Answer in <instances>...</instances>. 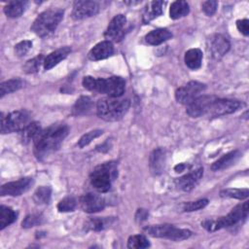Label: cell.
Here are the masks:
<instances>
[{"mask_svg":"<svg viewBox=\"0 0 249 249\" xmlns=\"http://www.w3.org/2000/svg\"><path fill=\"white\" fill-rule=\"evenodd\" d=\"M129 100L116 97H104L97 101L96 113L99 118L107 122L121 120L128 111Z\"/></svg>","mask_w":249,"mask_h":249,"instance_id":"obj_2","label":"cell"},{"mask_svg":"<svg viewBox=\"0 0 249 249\" xmlns=\"http://www.w3.org/2000/svg\"><path fill=\"white\" fill-rule=\"evenodd\" d=\"M52 195V189L47 186H41L33 194V200L36 204L42 205L50 202Z\"/></svg>","mask_w":249,"mask_h":249,"instance_id":"obj_31","label":"cell"},{"mask_svg":"<svg viewBox=\"0 0 249 249\" xmlns=\"http://www.w3.org/2000/svg\"><path fill=\"white\" fill-rule=\"evenodd\" d=\"M229 39L223 34H213L207 39V50L215 59L223 57L230 50Z\"/></svg>","mask_w":249,"mask_h":249,"instance_id":"obj_10","label":"cell"},{"mask_svg":"<svg viewBox=\"0 0 249 249\" xmlns=\"http://www.w3.org/2000/svg\"><path fill=\"white\" fill-rule=\"evenodd\" d=\"M240 156H241V153L238 150H234L232 152H230V153L224 155L223 157H221L219 160H217L212 164L211 168L214 171H218V170L228 168L231 165L234 164V162L237 161V160L240 158Z\"/></svg>","mask_w":249,"mask_h":249,"instance_id":"obj_21","label":"cell"},{"mask_svg":"<svg viewBox=\"0 0 249 249\" xmlns=\"http://www.w3.org/2000/svg\"><path fill=\"white\" fill-rule=\"evenodd\" d=\"M144 231L153 237L166 238L173 241H181L187 239L192 234V231L189 230L175 228L173 225L169 224L147 226L144 228Z\"/></svg>","mask_w":249,"mask_h":249,"instance_id":"obj_6","label":"cell"},{"mask_svg":"<svg viewBox=\"0 0 249 249\" xmlns=\"http://www.w3.org/2000/svg\"><path fill=\"white\" fill-rule=\"evenodd\" d=\"M31 48H32V42L29 40H24L18 43L15 46V53L18 56H23L29 52Z\"/></svg>","mask_w":249,"mask_h":249,"instance_id":"obj_40","label":"cell"},{"mask_svg":"<svg viewBox=\"0 0 249 249\" xmlns=\"http://www.w3.org/2000/svg\"><path fill=\"white\" fill-rule=\"evenodd\" d=\"M102 133H103V130H101V129H94V130L89 131L88 133L84 134V135L80 138L79 143H78L79 147H80V148H83V147L89 145L93 139L97 138V137L100 136Z\"/></svg>","mask_w":249,"mask_h":249,"instance_id":"obj_37","label":"cell"},{"mask_svg":"<svg viewBox=\"0 0 249 249\" xmlns=\"http://www.w3.org/2000/svg\"><path fill=\"white\" fill-rule=\"evenodd\" d=\"M118 176L117 163L109 161L96 166L90 174V184L100 193H106L110 190L112 181Z\"/></svg>","mask_w":249,"mask_h":249,"instance_id":"obj_4","label":"cell"},{"mask_svg":"<svg viewBox=\"0 0 249 249\" xmlns=\"http://www.w3.org/2000/svg\"><path fill=\"white\" fill-rule=\"evenodd\" d=\"M91 108H92L91 98L89 96L83 95V96H80L76 100V102L72 108V114L74 116L86 115L91 110Z\"/></svg>","mask_w":249,"mask_h":249,"instance_id":"obj_25","label":"cell"},{"mask_svg":"<svg viewBox=\"0 0 249 249\" xmlns=\"http://www.w3.org/2000/svg\"><path fill=\"white\" fill-rule=\"evenodd\" d=\"M26 6V1H10L4 7V13L9 18H18L23 14Z\"/></svg>","mask_w":249,"mask_h":249,"instance_id":"obj_26","label":"cell"},{"mask_svg":"<svg viewBox=\"0 0 249 249\" xmlns=\"http://www.w3.org/2000/svg\"><path fill=\"white\" fill-rule=\"evenodd\" d=\"M114 53V47L112 42L110 41H102L98 44H96L89 52V58L90 60L96 61L101 60L104 58H107L111 56Z\"/></svg>","mask_w":249,"mask_h":249,"instance_id":"obj_19","label":"cell"},{"mask_svg":"<svg viewBox=\"0 0 249 249\" xmlns=\"http://www.w3.org/2000/svg\"><path fill=\"white\" fill-rule=\"evenodd\" d=\"M236 27L245 36H247L249 34V20L248 19L244 18V19L237 20L236 21Z\"/></svg>","mask_w":249,"mask_h":249,"instance_id":"obj_43","label":"cell"},{"mask_svg":"<svg viewBox=\"0 0 249 249\" xmlns=\"http://www.w3.org/2000/svg\"><path fill=\"white\" fill-rule=\"evenodd\" d=\"M82 84L85 89L94 91L95 90V85H96V79L91 76H86L83 78Z\"/></svg>","mask_w":249,"mask_h":249,"instance_id":"obj_42","label":"cell"},{"mask_svg":"<svg viewBox=\"0 0 249 249\" xmlns=\"http://www.w3.org/2000/svg\"><path fill=\"white\" fill-rule=\"evenodd\" d=\"M217 97L215 95H201L196 98L187 106V114L192 118H198L207 115L212 103Z\"/></svg>","mask_w":249,"mask_h":249,"instance_id":"obj_11","label":"cell"},{"mask_svg":"<svg viewBox=\"0 0 249 249\" xmlns=\"http://www.w3.org/2000/svg\"><path fill=\"white\" fill-rule=\"evenodd\" d=\"M208 203V199L206 198H202V199H198L196 201H190L184 204L183 206V210L186 212H192V211H196L199 209L204 208Z\"/></svg>","mask_w":249,"mask_h":249,"instance_id":"obj_39","label":"cell"},{"mask_svg":"<svg viewBox=\"0 0 249 249\" xmlns=\"http://www.w3.org/2000/svg\"><path fill=\"white\" fill-rule=\"evenodd\" d=\"M42 128L39 123L37 122H31L28 125H26L21 131H20V139L22 143L27 144L30 141H34L36 137L41 132Z\"/></svg>","mask_w":249,"mask_h":249,"instance_id":"obj_23","label":"cell"},{"mask_svg":"<svg viewBox=\"0 0 249 249\" xmlns=\"http://www.w3.org/2000/svg\"><path fill=\"white\" fill-rule=\"evenodd\" d=\"M44 60H45V58H44L43 54L37 55V56L27 60L25 62V64L23 65V71L27 74L36 73L40 69L41 64L44 63Z\"/></svg>","mask_w":249,"mask_h":249,"instance_id":"obj_35","label":"cell"},{"mask_svg":"<svg viewBox=\"0 0 249 249\" xmlns=\"http://www.w3.org/2000/svg\"><path fill=\"white\" fill-rule=\"evenodd\" d=\"M166 160V154L165 150L162 148L155 149L149 160V166L150 170L154 175H160L163 172Z\"/></svg>","mask_w":249,"mask_h":249,"instance_id":"obj_18","label":"cell"},{"mask_svg":"<svg viewBox=\"0 0 249 249\" xmlns=\"http://www.w3.org/2000/svg\"><path fill=\"white\" fill-rule=\"evenodd\" d=\"M248 216V201L238 204L233 207L230 213L219 219H207L201 223V226L208 231H216L218 230L231 227L243 220Z\"/></svg>","mask_w":249,"mask_h":249,"instance_id":"obj_3","label":"cell"},{"mask_svg":"<svg viewBox=\"0 0 249 249\" xmlns=\"http://www.w3.org/2000/svg\"><path fill=\"white\" fill-rule=\"evenodd\" d=\"M205 89V85L202 83H199L197 81H191L184 85L183 87H180L175 91V98L176 100L181 103L188 105L192 101H194L196 98H197Z\"/></svg>","mask_w":249,"mask_h":249,"instance_id":"obj_9","label":"cell"},{"mask_svg":"<svg viewBox=\"0 0 249 249\" xmlns=\"http://www.w3.org/2000/svg\"><path fill=\"white\" fill-rule=\"evenodd\" d=\"M126 24V18L124 15H117L115 16L112 20L110 21L104 36L107 39V41H119L124 36V29Z\"/></svg>","mask_w":249,"mask_h":249,"instance_id":"obj_15","label":"cell"},{"mask_svg":"<svg viewBox=\"0 0 249 249\" xmlns=\"http://www.w3.org/2000/svg\"><path fill=\"white\" fill-rule=\"evenodd\" d=\"M249 195L248 189H225L220 192V196L222 197H231L237 199L247 198Z\"/></svg>","mask_w":249,"mask_h":249,"instance_id":"obj_34","label":"cell"},{"mask_svg":"<svg viewBox=\"0 0 249 249\" xmlns=\"http://www.w3.org/2000/svg\"><path fill=\"white\" fill-rule=\"evenodd\" d=\"M241 105L242 103L237 100L223 99L217 97L212 103L207 115H210L211 117H219L227 114H231L235 112Z\"/></svg>","mask_w":249,"mask_h":249,"instance_id":"obj_12","label":"cell"},{"mask_svg":"<svg viewBox=\"0 0 249 249\" xmlns=\"http://www.w3.org/2000/svg\"><path fill=\"white\" fill-rule=\"evenodd\" d=\"M23 86V82L20 79H11L6 82L1 83L0 85V97H3L6 94L14 92L19 89Z\"/></svg>","mask_w":249,"mask_h":249,"instance_id":"obj_32","label":"cell"},{"mask_svg":"<svg viewBox=\"0 0 249 249\" xmlns=\"http://www.w3.org/2000/svg\"><path fill=\"white\" fill-rule=\"evenodd\" d=\"M99 11V4L91 0H79L74 2L72 18L74 19H84L96 15Z\"/></svg>","mask_w":249,"mask_h":249,"instance_id":"obj_13","label":"cell"},{"mask_svg":"<svg viewBox=\"0 0 249 249\" xmlns=\"http://www.w3.org/2000/svg\"><path fill=\"white\" fill-rule=\"evenodd\" d=\"M147 217H148V212L146 209H138L135 214V219L138 222H142V221L146 220Z\"/></svg>","mask_w":249,"mask_h":249,"instance_id":"obj_44","label":"cell"},{"mask_svg":"<svg viewBox=\"0 0 249 249\" xmlns=\"http://www.w3.org/2000/svg\"><path fill=\"white\" fill-rule=\"evenodd\" d=\"M186 65L193 70L198 69L201 66L202 53L199 49H191L186 52L184 57Z\"/></svg>","mask_w":249,"mask_h":249,"instance_id":"obj_24","label":"cell"},{"mask_svg":"<svg viewBox=\"0 0 249 249\" xmlns=\"http://www.w3.org/2000/svg\"><path fill=\"white\" fill-rule=\"evenodd\" d=\"M125 89V82L120 76H112L107 79H96L95 90L100 93H106L110 97L119 98Z\"/></svg>","mask_w":249,"mask_h":249,"instance_id":"obj_8","label":"cell"},{"mask_svg":"<svg viewBox=\"0 0 249 249\" xmlns=\"http://www.w3.org/2000/svg\"><path fill=\"white\" fill-rule=\"evenodd\" d=\"M33 185V179L30 177L20 178L17 181L9 182L4 184L1 187L0 194L2 196H18L22 195L23 193L27 192L31 186Z\"/></svg>","mask_w":249,"mask_h":249,"instance_id":"obj_14","label":"cell"},{"mask_svg":"<svg viewBox=\"0 0 249 249\" xmlns=\"http://www.w3.org/2000/svg\"><path fill=\"white\" fill-rule=\"evenodd\" d=\"M202 175H203V169L197 168L196 170H193L183 175L180 178H177L175 180V184L180 190L184 192H190L197 185Z\"/></svg>","mask_w":249,"mask_h":249,"instance_id":"obj_17","label":"cell"},{"mask_svg":"<svg viewBox=\"0 0 249 249\" xmlns=\"http://www.w3.org/2000/svg\"><path fill=\"white\" fill-rule=\"evenodd\" d=\"M149 246L150 242L143 234L131 235L127 239V247L130 249H143Z\"/></svg>","mask_w":249,"mask_h":249,"instance_id":"obj_33","label":"cell"},{"mask_svg":"<svg viewBox=\"0 0 249 249\" xmlns=\"http://www.w3.org/2000/svg\"><path fill=\"white\" fill-rule=\"evenodd\" d=\"M80 206L87 213H95L105 207V200L99 195L89 193L81 196Z\"/></svg>","mask_w":249,"mask_h":249,"instance_id":"obj_16","label":"cell"},{"mask_svg":"<svg viewBox=\"0 0 249 249\" xmlns=\"http://www.w3.org/2000/svg\"><path fill=\"white\" fill-rule=\"evenodd\" d=\"M189 12H190L189 4L186 1L178 0V1H174L170 5L169 16L173 19H178L180 18L187 16L189 14Z\"/></svg>","mask_w":249,"mask_h":249,"instance_id":"obj_27","label":"cell"},{"mask_svg":"<svg viewBox=\"0 0 249 249\" xmlns=\"http://www.w3.org/2000/svg\"><path fill=\"white\" fill-rule=\"evenodd\" d=\"M44 218L40 214H29L22 221V228H32L43 223Z\"/></svg>","mask_w":249,"mask_h":249,"instance_id":"obj_38","label":"cell"},{"mask_svg":"<svg viewBox=\"0 0 249 249\" xmlns=\"http://www.w3.org/2000/svg\"><path fill=\"white\" fill-rule=\"evenodd\" d=\"M71 53L70 47H62L60 49L55 50L54 52L51 53L49 55L45 57L44 60V68L46 70H50L51 68L54 67L56 64H58L61 60H63L67 55Z\"/></svg>","mask_w":249,"mask_h":249,"instance_id":"obj_20","label":"cell"},{"mask_svg":"<svg viewBox=\"0 0 249 249\" xmlns=\"http://www.w3.org/2000/svg\"><path fill=\"white\" fill-rule=\"evenodd\" d=\"M115 222V219L112 217H104V218H92L90 220H89L86 223V228L88 230L90 231H99L102 230L107 229L108 227H110L111 225H113V223Z\"/></svg>","mask_w":249,"mask_h":249,"instance_id":"obj_28","label":"cell"},{"mask_svg":"<svg viewBox=\"0 0 249 249\" xmlns=\"http://www.w3.org/2000/svg\"><path fill=\"white\" fill-rule=\"evenodd\" d=\"M76 199L72 196H66L62 198L58 204H57V209L59 212H69L73 211L76 207Z\"/></svg>","mask_w":249,"mask_h":249,"instance_id":"obj_36","label":"cell"},{"mask_svg":"<svg viewBox=\"0 0 249 249\" xmlns=\"http://www.w3.org/2000/svg\"><path fill=\"white\" fill-rule=\"evenodd\" d=\"M69 128L64 124H54L42 129L34 143L35 157L43 160L51 154L54 153L60 147L63 139L67 136Z\"/></svg>","mask_w":249,"mask_h":249,"instance_id":"obj_1","label":"cell"},{"mask_svg":"<svg viewBox=\"0 0 249 249\" xmlns=\"http://www.w3.org/2000/svg\"><path fill=\"white\" fill-rule=\"evenodd\" d=\"M16 219L17 213L12 208L5 205L0 206V230H3L14 223Z\"/></svg>","mask_w":249,"mask_h":249,"instance_id":"obj_30","label":"cell"},{"mask_svg":"<svg viewBox=\"0 0 249 249\" xmlns=\"http://www.w3.org/2000/svg\"><path fill=\"white\" fill-rule=\"evenodd\" d=\"M217 6H218V2L214 1V0H208L202 3V11L204 12L205 15L211 17L215 14L216 10H217Z\"/></svg>","mask_w":249,"mask_h":249,"instance_id":"obj_41","label":"cell"},{"mask_svg":"<svg viewBox=\"0 0 249 249\" xmlns=\"http://www.w3.org/2000/svg\"><path fill=\"white\" fill-rule=\"evenodd\" d=\"M31 123L30 116L26 111L18 110L4 116L1 114V132L3 134L14 131H21Z\"/></svg>","mask_w":249,"mask_h":249,"instance_id":"obj_7","label":"cell"},{"mask_svg":"<svg viewBox=\"0 0 249 249\" xmlns=\"http://www.w3.org/2000/svg\"><path fill=\"white\" fill-rule=\"evenodd\" d=\"M184 168H185V164H183V163H179V164H177V165L174 167V169H175L176 172H181V171L184 170Z\"/></svg>","mask_w":249,"mask_h":249,"instance_id":"obj_45","label":"cell"},{"mask_svg":"<svg viewBox=\"0 0 249 249\" xmlns=\"http://www.w3.org/2000/svg\"><path fill=\"white\" fill-rule=\"evenodd\" d=\"M162 5H163L162 1L150 2V4L145 9V12L143 15L144 22H149L150 20L160 16L162 14Z\"/></svg>","mask_w":249,"mask_h":249,"instance_id":"obj_29","label":"cell"},{"mask_svg":"<svg viewBox=\"0 0 249 249\" xmlns=\"http://www.w3.org/2000/svg\"><path fill=\"white\" fill-rule=\"evenodd\" d=\"M63 18V11L60 9H49L41 13L33 21L31 30L40 37H44L54 31Z\"/></svg>","mask_w":249,"mask_h":249,"instance_id":"obj_5","label":"cell"},{"mask_svg":"<svg viewBox=\"0 0 249 249\" xmlns=\"http://www.w3.org/2000/svg\"><path fill=\"white\" fill-rule=\"evenodd\" d=\"M172 37V33L166 28H157L149 32L145 36V40L148 44L157 46L160 45Z\"/></svg>","mask_w":249,"mask_h":249,"instance_id":"obj_22","label":"cell"}]
</instances>
